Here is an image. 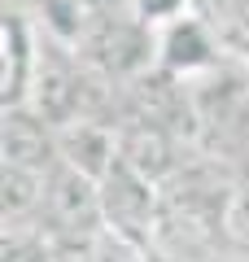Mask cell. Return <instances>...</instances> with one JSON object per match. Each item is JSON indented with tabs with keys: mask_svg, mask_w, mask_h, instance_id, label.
Listing matches in <instances>:
<instances>
[{
	"mask_svg": "<svg viewBox=\"0 0 249 262\" xmlns=\"http://www.w3.org/2000/svg\"><path fill=\"white\" fill-rule=\"evenodd\" d=\"M223 53H227L223 39L193 9L171 18V22H162V27H153V57H157V66H162L166 75H175V79L210 75Z\"/></svg>",
	"mask_w": 249,
	"mask_h": 262,
	"instance_id": "6da1fadb",
	"label": "cell"
},
{
	"mask_svg": "<svg viewBox=\"0 0 249 262\" xmlns=\"http://www.w3.org/2000/svg\"><path fill=\"white\" fill-rule=\"evenodd\" d=\"M44 219L57 227V232H96L105 223V192H101V179L88 175L79 166H57L48 175V188H44Z\"/></svg>",
	"mask_w": 249,
	"mask_h": 262,
	"instance_id": "7a4b0ae2",
	"label": "cell"
},
{
	"mask_svg": "<svg viewBox=\"0 0 249 262\" xmlns=\"http://www.w3.org/2000/svg\"><path fill=\"white\" fill-rule=\"evenodd\" d=\"M5 75H0V96H5V110L9 105H27L31 83H35V66H39V44L31 35V22L22 13H5Z\"/></svg>",
	"mask_w": 249,
	"mask_h": 262,
	"instance_id": "3957f363",
	"label": "cell"
},
{
	"mask_svg": "<svg viewBox=\"0 0 249 262\" xmlns=\"http://www.w3.org/2000/svg\"><path fill=\"white\" fill-rule=\"evenodd\" d=\"M188 9H193V0H131V18L149 22V27H162V22L179 18Z\"/></svg>",
	"mask_w": 249,
	"mask_h": 262,
	"instance_id": "277c9868",
	"label": "cell"
}]
</instances>
